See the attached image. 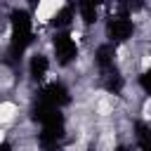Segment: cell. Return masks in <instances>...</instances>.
<instances>
[{
	"label": "cell",
	"mask_w": 151,
	"mask_h": 151,
	"mask_svg": "<svg viewBox=\"0 0 151 151\" xmlns=\"http://www.w3.org/2000/svg\"><path fill=\"white\" fill-rule=\"evenodd\" d=\"M66 2L64 0H40L38 5H33L31 12V24L33 28H50L54 19L61 17V12H66Z\"/></svg>",
	"instance_id": "obj_1"
},
{
	"label": "cell",
	"mask_w": 151,
	"mask_h": 151,
	"mask_svg": "<svg viewBox=\"0 0 151 151\" xmlns=\"http://www.w3.org/2000/svg\"><path fill=\"white\" fill-rule=\"evenodd\" d=\"M24 116H26V111H24L12 97H5V99H2V104H0V125H2V130L14 127Z\"/></svg>",
	"instance_id": "obj_2"
}]
</instances>
